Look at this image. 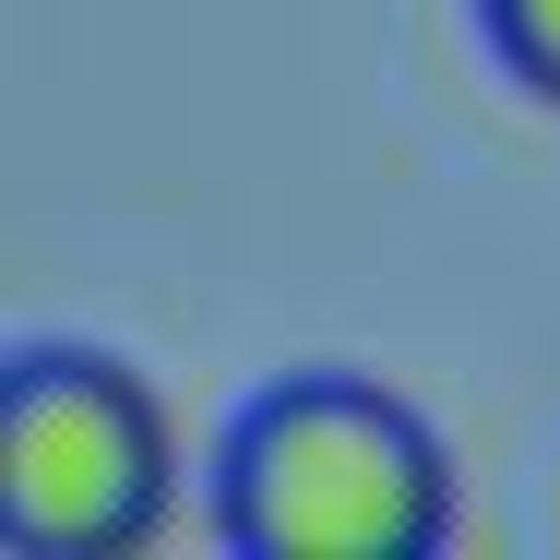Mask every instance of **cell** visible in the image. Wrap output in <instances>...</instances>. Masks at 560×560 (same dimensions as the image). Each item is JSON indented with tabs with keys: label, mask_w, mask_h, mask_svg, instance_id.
<instances>
[{
	"label": "cell",
	"mask_w": 560,
	"mask_h": 560,
	"mask_svg": "<svg viewBox=\"0 0 560 560\" xmlns=\"http://www.w3.org/2000/svg\"><path fill=\"white\" fill-rule=\"evenodd\" d=\"M215 537L238 560H430L453 537V453L406 394L287 370L215 453Z\"/></svg>",
	"instance_id": "1"
},
{
	"label": "cell",
	"mask_w": 560,
	"mask_h": 560,
	"mask_svg": "<svg viewBox=\"0 0 560 560\" xmlns=\"http://www.w3.org/2000/svg\"><path fill=\"white\" fill-rule=\"evenodd\" d=\"M179 513V430L108 346H12L0 370V537L24 560H131Z\"/></svg>",
	"instance_id": "2"
},
{
	"label": "cell",
	"mask_w": 560,
	"mask_h": 560,
	"mask_svg": "<svg viewBox=\"0 0 560 560\" xmlns=\"http://www.w3.org/2000/svg\"><path fill=\"white\" fill-rule=\"evenodd\" d=\"M477 36L537 108H560V0H477Z\"/></svg>",
	"instance_id": "3"
}]
</instances>
